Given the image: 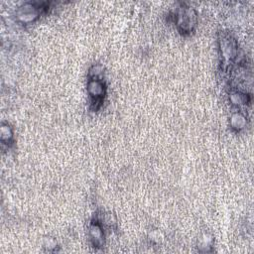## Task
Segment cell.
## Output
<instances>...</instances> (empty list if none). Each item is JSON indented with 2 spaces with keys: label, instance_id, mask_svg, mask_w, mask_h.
Returning a JSON list of instances; mask_svg holds the SVG:
<instances>
[{
  "label": "cell",
  "instance_id": "6da1fadb",
  "mask_svg": "<svg viewBox=\"0 0 254 254\" xmlns=\"http://www.w3.org/2000/svg\"><path fill=\"white\" fill-rule=\"evenodd\" d=\"M87 91L92 99V104L99 105L105 94V86L98 76H92L87 82Z\"/></svg>",
  "mask_w": 254,
  "mask_h": 254
},
{
  "label": "cell",
  "instance_id": "7a4b0ae2",
  "mask_svg": "<svg viewBox=\"0 0 254 254\" xmlns=\"http://www.w3.org/2000/svg\"><path fill=\"white\" fill-rule=\"evenodd\" d=\"M177 25L182 32H190L195 25V16L190 9L183 8L177 14Z\"/></svg>",
  "mask_w": 254,
  "mask_h": 254
},
{
  "label": "cell",
  "instance_id": "3957f363",
  "mask_svg": "<svg viewBox=\"0 0 254 254\" xmlns=\"http://www.w3.org/2000/svg\"><path fill=\"white\" fill-rule=\"evenodd\" d=\"M40 7L36 6L33 3H26L22 7L19 8L17 16L23 23L33 22L36 18H38L40 14Z\"/></svg>",
  "mask_w": 254,
  "mask_h": 254
},
{
  "label": "cell",
  "instance_id": "277c9868",
  "mask_svg": "<svg viewBox=\"0 0 254 254\" xmlns=\"http://www.w3.org/2000/svg\"><path fill=\"white\" fill-rule=\"evenodd\" d=\"M220 50H221V56L223 61L224 62L231 61L236 57V53H237V47H236L235 41L228 36L223 37L222 40H220Z\"/></svg>",
  "mask_w": 254,
  "mask_h": 254
},
{
  "label": "cell",
  "instance_id": "5b68a950",
  "mask_svg": "<svg viewBox=\"0 0 254 254\" xmlns=\"http://www.w3.org/2000/svg\"><path fill=\"white\" fill-rule=\"evenodd\" d=\"M89 236L94 247H100L103 244L104 233L102 226L98 221H93L89 225Z\"/></svg>",
  "mask_w": 254,
  "mask_h": 254
},
{
  "label": "cell",
  "instance_id": "8992f818",
  "mask_svg": "<svg viewBox=\"0 0 254 254\" xmlns=\"http://www.w3.org/2000/svg\"><path fill=\"white\" fill-rule=\"evenodd\" d=\"M230 122H231V126L232 128H235L237 130H240L242 128H244L245 124H246V120H245V117L241 114V113H235L231 116V119H230Z\"/></svg>",
  "mask_w": 254,
  "mask_h": 254
},
{
  "label": "cell",
  "instance_id": "52a82bcc",
  "mask_svg": "<svg viewBox=\"0 0 254 254\" xmlns=\"http://www.w3.org/2000/svg\"><path fill=\"white\" fill-rule=\"evenodd\" d=\"M13 137V132L8 124H3L1 127V140L3 142H9Z\"/></svg>",
  "mask_w": 254,
  "mask_h": 254
},
{
  "label": "cell",
  "instance_id": "ba28073f",
  "mask_svg": "<svg viewBox=\"0 0 254 254\" xmlns=\"http://www.w3.org/2000/svg\"><path fill=\"white\" fill-rule=\"evenodd\" d=\"M230 101L233 103V104H243L247 101V98L245 96V94L239 92V91H235V92H232L231 95H230Z\"/></svg>",
  "mask_w": 254,
  "mask_h": 254
}]
</instances>
